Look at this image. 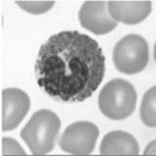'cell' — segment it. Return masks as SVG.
<instances>
[{"mask_svg":"<svg viewBox=\"0 0 156 156\" xmlns=\"http://www.w3.org/2000/svg\"><path fill=\"white\" fill-rule=\"evenodd\" d=\"M35 79L48 95L61 101L81 102L92 95L105 74L99 44L77 30L53 34L35 61Z\"/></svg>","mask_w":156,"mask_h":156,"instance_id":"obj_1","label":"cell"},{"mask_svg":"<svg viewBox=\"0 0 156 156\" xmlns=\"http://www.w3.org/2000/svg\"><path fill=\"white\" fill-rule=\"evenodd\" d=\"M61 121L58 115L47 109L35 112L21 132V137L34 155L49 153L55 145Z\"/></svg>","mask_w":156,"mask_h":156,"instance_id":"obj_2","label":"cell"},{"mask_svg":"<svg viewBox=\"0 0 156 156\" xmlns=\"http://www.w3.org/2000/svg\"><path fill=\"white\" fill-rule=\"evenodd\" d=\"M136 91L133 86L122 79L107 83L98 96L101 113L111 120H124L136 109Z\"/></svg>","mask_w":156,"mask_h":156,"instance_id":"obj_3","label":"cell"},{"mask_svg":"<svg viewBox=\"0 0 156 156\" xmlns=\"http://www.w3.org/2000/svg\"><path fill=\"white\" fill-rule=\"evenodd\" d=\"M149 51L147 42L139 34H128L116 43L113 61L121 73L133 75L141 72L148 63Z\"/></svg>","mask_w":156,"mask_h":156,"instance_id":"obj_4","label":"cell"},{"mask_svg":"<svg viewBox=\"0 0 156 156\" xmlns=\"http://www.w3.org/2000/svg\"><path fill=\"white\" fill-rule=\"evenodd\" d=\"M98 136L99 130L95 124L87 121L76 122L64 131L59 146L71 154L88 155L94 149Z\"/></svg>","mask_w":156,"mask_h":156,"instance_id":"obj_5","label":"cell"},{"mask_svg":"<svg viewBox=\"0 0 156 156\" xmlns=\"http://www.w3.org/2000/svg\"><path fill=\"white\" fill-rule=\"evenodd\" d=\"M30 107L29 95L20 88L9 87L2 90V131L16 129L28 114Z\"/></svg>","mask_w":156,"mask_h":156,"instance_id":"obj_6","label":"cell"},{"mask_svg":"<svg viewBox=\"0 0 156 156\" xmlns=\"http://www.w3.org/2000/svg\"><path fill=\"white\" fill-rule=\"evenodd\" d=\"M108 1H87L79 12L80 23L94 34L111 33L118 26L108 11Z\"/></svg>","mask_w":156,"mask_h":156,"instance_id":"obj_7","label":"cell"},{"mask_svg":"<svg viewBox=\"0 0 156 156\" xmlns=\"http://www.w3.org/2000/svg\"><path fill=\"white\" fill-rule=\"evenodd\" d=\"M108 11L117 23L136 25L151 13L149 1H108Z\"/></svg>","mask_w":156,"mask_h":156,"instance_id":"obj_8","label":"cell"},{"mask_svg":"<svg viewBox=\"0 0 156 156\" xmlns=\"http://www.w3.org/2000/svg\"><path fill=\"white\" fill-rule=\"evenodd\" d=\"M101 155H137L140 147L136 140L124 131H113L103 137L100 144Z\"/></svg>","mask_w":156,"mask_h":156,"instance_id":"obj_9","label":"cell"},{"mask_svg":"<svg viewBox=\"0 0 156 156\" xmlns=\"http://www.w3.org/2000/svg\"><path fill=\"white\" fill-rule=\"evenodd\" d=\"M156 87L153 86L144 93L140 105V119L146 126H156Z\"/></svg>","mask_w":156,"mask_h":156,"instance_id":"obj_10","label":"cell"},{"mask_svg":"<svg viewBox=\"0 0 156 156\" xmlns=\"http://www.w3.org/2000/svg\"><path fill=\"white\" fill-rule=\"evenodd\" d=\"M16 4L22 10L34 15L46 13L54 6V1H17Z\"/></svg>","mask_w":156,"mask_h":156,"instance_id":"obj_11","label":"cell"},{"mask_svg":"<svg viewBox=\"0 0 156 156\" xmlns=\"http://www.w3.org/2000/svg\"><path fill=\"white\" fill-rule=\"evenodd\" d=\"M2 155H27L21 144L12 137H2Z\"/></svg>","mask_w":156,"mask_h":156,"instance_id":"obj_12","label":"cell"},{"mask_svg":"<svg viewBox=\"0 0 156 156\" xmlns=\"http://www.w3.org/2000/svg\"><path fill=\"white\" fill-rule=\"evenodd\" d=\"M155 154H156V141L152 140L146 146L144 155H155Z\"/></svg>","mask_w":156,"mask_h":156,"instance_id":"obj_13","label":"cell"}]
</instances>
